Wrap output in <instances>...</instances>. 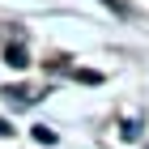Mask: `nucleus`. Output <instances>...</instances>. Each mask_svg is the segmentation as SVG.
I'll return each mask as SVG.
<instances>
[{
    "mask_svg": "<svg viewBox=\"0 0 149 149\" xmlns=\"http://www.w3.org/2000/svg\"><path fill=\"white\" fill-rule=\"evenodd\" d=\"M4 132H13V128H9V124H4V119H0V136H4Z\"/></svg>",
    "mask_w": 149,
    "mask_h": 149,
    "instance_id": "obj_2",
    "label": "nucleus"
},
{
    "mask_svg": "<svg viewBox=\"0 0 149 149\" xmlns=\"http://www.w3.org/2000/svg\"><path fill=\"white\" fill-rule=\"evenodd\" d=\"M4 60H9L13 68H22V64H26V51H22V47H9V51H4Z\"/></svg>",
    "mask_w": 149,
    "mask_h": 149,
    "instance_id": "obj_1",
    "label": "nucleus"
}]
</instances>
